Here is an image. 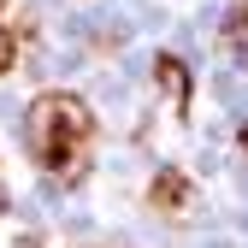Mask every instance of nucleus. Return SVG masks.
Returning a JSON list of instances; mask_svg holds the SVG:
<instances>
[{
	"mask_svg": "<svg viewBox=\"0 0 248 248\" xmlns=\"http://www.w3.org/2000/svg\"><path fill=\"white\" fill-rule=\"evenodd\" d=\"M154 83H160V95H166V101L189 107V65H183L177 53H160V59H154Z\"/></svg>",
	"mask_w": 248,
	"mask_h": 248,
	"instance_id": "f03ea898",
	"label": "nucleus"
},
{
	"mask_svg": "<svg viewBox=\"0 0 248 248\" xmlns=\"http://www.w3.org/2000/svg\"><path fill=\"white\" fill-rule=\"evenodd\" d=\"M236 142H242V154H248V124H242V130H236Z\"/></svg>",
	"mask_w": 248,
	"mask_h": 248,
	"instance_id": "423d86ee",
	"label": "nucleus"
},
{
	"mask_svg": "<svg viewBox=\"0 0 248 248\" xmlns=\"http://www.w3.org/2000/svg\"><path fill=\"white\" fill-rule=\"evenodd\" d=\"M0 6H6V0H0Z\"/></svg>",
	"mask_w": 248,
	"mask_h": 248,
	"instance_id": "0eeeda50",
	"label": "nucleus"
},
{
	"mask_svg": "<svg viewBox=\"0 0 248 248\" xmlns=\"http://www.w3.org/2000/svg\"><path fill=\"white\" fill-rule=\"evenodd\" d=\"M148 201L160 207V213H177V207H189V177L183 171H154V183H148Z\"/></svg>",
	"mask_w": 248,
	"mask_h": 248,
	"instance_id": "7ed1b4c3",
	"label": "nucleus"
},
{
	"mask_svg": "<svg viewBox=\"0 0 248 248\" xmlns=\"http://www.w3.org/2000/svg\"><path fill=\"white\" fill-rule=\"evenodd\" d=\"M24 136L53 177H77L83 154H89V136H95V112L77 95H36L30 112H24Z\"/></svg>",
	"mask_w": 248,
	"mask_h": 248,
	"instance_id": "f257e3e1",
	"label": "nucleus"
},
{
	"mask_svg": "<svg viewBox=\"0 0 248 248\" xmlns=\"http://www.w3.org/2000/svg\"><path fill=\"white\" fill-rule=\"evenodd\" d=\"M225 42L248 59V0H231V18H225Z\"/></svg>",
	"mask_w": 248,
	"mask_h": 248,
	"instance_id": "20e7f679",
	"label": "nucleus"
},
{
	"mask_svg": "<svg viewBox=\"0 0 248 248\" xmlns=\"http://www.w3.org/2000/svg\"><path fill=\"white\" fill-rule=\"evenodd\" d=\"M12 65H18V36H12L6 24H0V77H6Z\"/></svg>",
	"mask_w": 248,
	"mask_h": 248,
	"instance_id": "39448f33",
	"label": "nucleus"
}]
</instances>
